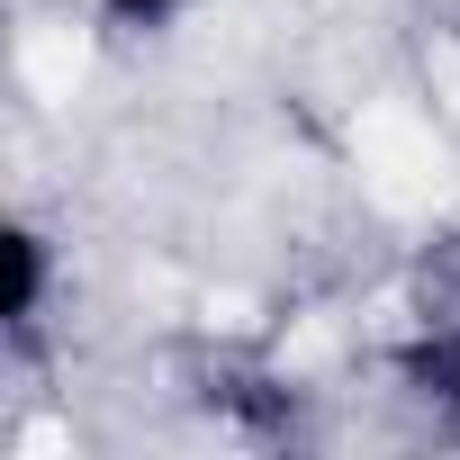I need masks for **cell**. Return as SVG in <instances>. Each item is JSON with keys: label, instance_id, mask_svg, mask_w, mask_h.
Returning a JSON list of instances; mask_svg holds the SVG:
<instances>
[{"label": "cell", "instance_id": "6da1fadb", "mask_svg": "<svg viewBox=\"0 0 460 460\" xmlns=\"http://www.w3.org/2000/svg\"><path fill=\"white\" fill-rule=\"evenodd\" d=\"M0 253H10V298H0V325H10V334H37L46 289H55V253H46L37 226H10V235H0Z\"/></svg>", "mask_w": 460, "mask_h": 460}, {"label": "cell", "instance_id": "7a4b0ae2", "mask_svg": "<svg viewBox=\"0 0 460 460\" xmlns=\"http://www.w3.org/2000/svg\"><path fill=\"white\" fill-rule=\"evenodd\" d=\"M208 406H226V415L253 424V433H280V424L298 415V397H289L280 379H262V370H226V379H208Z\"/></svg>", "mask_w": 460, "mask_h": 460}, {"label": "cell", "instance_id": "3957f363", "mask_svg": "<svg viewBox=\"0 0 460 460\" xmlns=\"http://www.w3.org/2000/svg\"><path fill=\"white\" fill-rule=\"evenodd\" d=\"M100 10H109L118 28H136V37H145V28H172V19H181V0H100Z\"/></svg>", "mask_w": 460, "mask_h": 460}]
</instances>
